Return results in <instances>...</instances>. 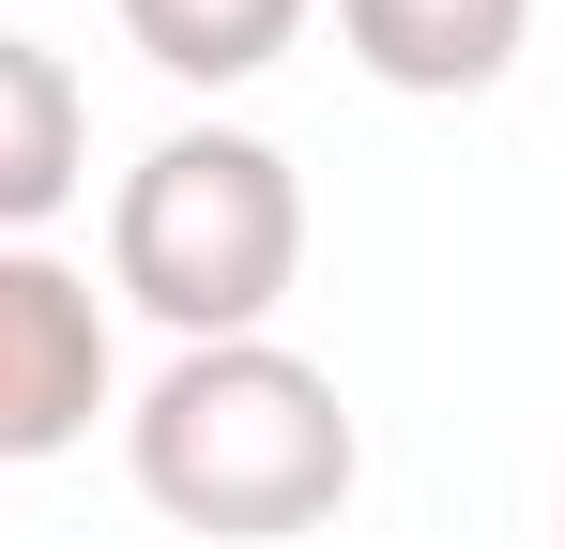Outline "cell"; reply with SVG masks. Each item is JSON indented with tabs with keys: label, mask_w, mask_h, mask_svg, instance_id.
Masks as SVG:
<instances>
[{
	"label": "cell",
	"mask_w": 565,
	"mask_h": 549,
	"mask_svg": "<svg viewBox=\"0 0 565 549\" xmlns=\"http://www.w3.org/2000/svg\"><path fill=\"white\" fill-rule=\"evenodd\" d=\"M122 473H138V504L169 535L290 549L352 504L367 428H352L337 366H306L290 336H214V352H169L122 397Z\"/></svg>",
	"instance_id": "1"
},
{
	"label": "cell",
	"mask_w": 565,
	"mask_h": 549,
	"mask_svg": "<svg viewBox=\"0 0 565 549\" xmlns=\"http://www.w3.org/2000/svg\"><path fill=\"white\" fill-rule=\"evenodd\" d=\"M290 274H306V183L245 122H169L138 169L107 183V290L138 321H169V352L214 336H276Z\"/></svg>",
	"instance_id": "2"
},
{
	"label": "cell",
	"mask_w": 565,
	"mask_h": 549,
	"mask_svg": "<svg viewBox=\"0 0 565 549\" xmlns=\"http://www.w3.org/2000/svg\"><path fill=\"white\" fill-rule=\"evenodd\" d=\"M122 397V352H107V290L46 245H0V473L93 443V412Z\"/></svg>",
	"instance_id": "3"
},
{
	"label": "cell",
	"mask_w": 565,
	"mask_h": 549,
	"mask_svg": "<svg viewBox=\"0 0 565 549\" xmlns=\"http://www.w3.org/2000/svg\"><path fill=\"white\" fill-rule=\"evenodd\" d=\"M520 31H535V0H337V46L382 92H428V107L489 92L520 62Z\"/></svg>",
	"instance_id": "4"
},
{
	"label": "cell",
	"mask_w": 565,
	"mask_h": 549,
	"mask_svg": "<svg viewBox=\"0 0 565 549\" xmlns=\"http://www.w3.org/2000/svg\"><path fill=\"white\" fill-rule=\"evenodd\" d=\"M93 183V107H77V62L0 31V245H31L62 198Z\"/></svg>",
	"instance_id": "5"
},
{
	"label": "cell",
	"mask_w": 565,
	"mask_h": 549,
	"mask_svg": "<svg viewBox=\"0 0 565 549\" xmlns=\"http://www.w3.org/2000/svg\"><path fill=\"white\" fill-rule=\"evenodd\" d=\"M107 15H122V46H138L153 77L245 92V77H276L290 46H306V15H321V0H107Z\"/></svg>",
	"instance_id": "6"
}]
</instances>
